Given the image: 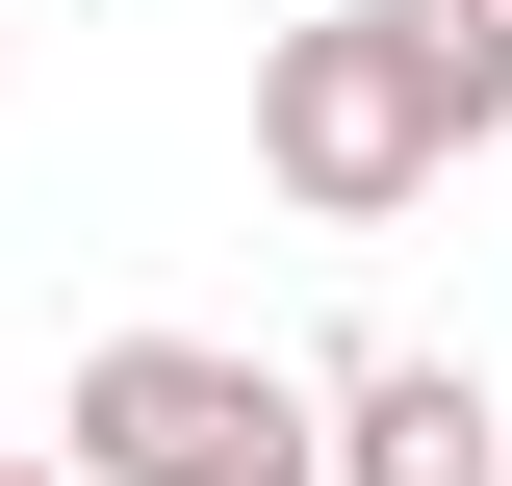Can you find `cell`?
I'll list each match as a JSON object with an SVG mask.
<instances>
[{"instance_id": "1", "label": "cell", "mask_w": 512, "mask_h": 486, "mask_svg": "<svg viewBox=\"0 0 512 486\" xmlns=\"http://www.w3.org/2000/svg\"><path fill=\"white\" fill-rule=\"evenodd\" d=\"M487 128H512V0H308V26H256V180L308 231H410Z\"/></svg>"}, {"instance_id": "2", "label": "cell", "mask_w": 512, "mask_h": 486, "mask_svg": "<svg viewBox=\"0 0 512 486\" xmlns=\"http://www.w3.org/2000/svg\"><path fill=\"white\" fill-rule=\"evenodd\" d=\"M52 461L77 486H333L308 359H231V333H103L52 384Z\"/></svg>"}, {"instance_id": "3", "label": "cell", "mask_w": 512, "mask_h": 486, "mask_svg": "<svg viewBox=\"0 0 512 486\" xmlns=\"http://www.w3.org/2000/svg\"><path fill=\"white\" fill-rule=\"evenodd\" d=\"M308 410H333V486H512V384L410 359V333H359V359H308Z\"/></svg>"}, {"instance_id": "4", "label": "cell", "mask_w": 512, "mask_h": 486, "mask_svg": "<svg viewBox=\"0 0 512 486\" xmlns=\"http://www.w3.org/2000/svg\"><path fill=\"white\" fill-rule=\"evenodd\" d=\"M0 486H77V461H52V435H0Z\"/></svg>"}]
</instances>
